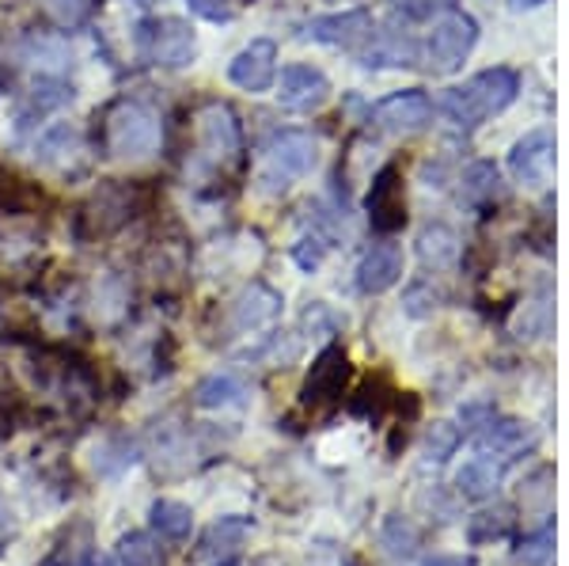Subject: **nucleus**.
Here are the masks:
<instances>
[{
	"label": "nucleus",
	"instance_id": "1",
	"mask_svg": "<svg viewBox=\"0 0 569 566\" xmlns=\"http://www.w3.org/2000/svg\"><path fill=\"white\" fill-rule=\"evenodd\" d=\"M520 91V80L512 69H486L479 77L463 80V85L448 88L445 99H440V111L452 126H460V130H475V126H482L486 118L501 115L505 107L517 99Z\"/></svg>",
	"mask_w": 569,
	"mask_h": 566
},
{
	"label": "nucleus",
	"instance_id": "2",
	"mask_svg": "<svg viewBox=\"0 0 569 566\" xmlns=\"http://www.w3.org/2000/svg\"><path fill=\"white\" fill-rule=\"evenodd\" d=\"M160 145V122L152 111H144L141 103H114L103 115V149L114 160H144Z\"/></svg>",
	"mask_w": 569,
	"mask_h": 566
},
{
	"label": "nucleus",
	"instance_id": "3",
	"mask_svg": "<svg viewBox=\"0 0 569 566\" xmlns=\"http://www.w3.org/2000/svg\"><path fill=\"white\" fill-rule=\"evenodd\" d=\"M316 163H319L316 137L300 133V130H284L262 149L259 182L270 190V195H278V190H289L297 179L311 176V171H316Z\"/></svg>",
	"mask_w": 569,
	"mask_h": 566
},
{
	"label": "nucleus",
	"instance_id": "4",
	"mask_svg": "<svg viewBox=\"0 0 569 566\" xmlns=\"http://www.w3.org/2000/svg\"><path fill=\"white\" fill-rule=\"evenodd\" d=\"M141 50L152 66L163 69H182L194 61L198 53V39L194 27L187 20H176V16H163V20H149L141 27Z\"/></svg>",
	"mask_w": 569,
	"mask_h": 566
},
{
	"label": "nucleus",
	"instance_id": "5",
	"mask_svg": "<svg viewBox=\"0 0 569 566\" xmlns=\"http://www.w3.org/2000/svg\"><path fill=\"white\" fill-rule=\"evenodd\" d=\"M479 42V23L463 12H448L445 20L433 27L426 42V61L433 72H456L467 61V53Z\"/></svg>",
	"mask_w": 569,
	"mask_h": 566
},
{
	"label": "nucleus",
	"instance_id": "6",
	"mask_svg": "<svg viewBox=\"0 0 569 566\" xmlns=\"http://www.w3.org/2000/svg\"><path fill=\"white\" fill-rule=\"evenodd\" d=\"M228 80H232L236 88L251 91V96L270 91L273 80H278V42L254 39L251 46H243L232 58V66H228Z\"/></svg>",
	"mask_w": 569,
	"mask_h": 566
},
{
	"label": "nucleus",
	"instance_id": "7",
	"mask_svg": "<svg viewBox=\"0 0 569 566\" xmlns=\"http://www.w3.org/2000/svg\"><path fill=\"white\" fill-rule=\"evenodd\" d=\"M429 118H433V103H429V96L421 88L395 91V96L380 99L372 107V122L388 133H415Z\"/></svg>",
	"mask_w": 569,
	"mask_h": 566
},
{
	"label": "nucleus",
	"instance_id": "8",
	"mask_svg": "<svg viewBox=\"0 0 569 566\" xmlns=\"http://www.w3.org/2000/svg\"><path fill=\"white\" fill-rule=\"evenodd\" d=\"M198 145L206 152V160H232L240 152V126L236 115L224 103H209L198 111Z\"/></svg>",
	"mask_w": 569,
	"mask_h": 566
},
{
	"label": "nucleus",
	"instance_id": "9",
	"mask_svg": "<svg viewBox=\"0 0 569 566\" xmlns=\"http://www.w3.org/2000/svg\"><path fill=\"white\" fill-rule=\"evenodd\" d=\"M327 96H330V85H327V77L319 69H311V66L281 69V85H278L281 107L308 115V111H319V107L327 103Z\"/></svg>",
	"mask_w": 569,
	"mask_h": 566
},
{
	"label": "nucleus",
	"instance_id": "10",
	"mask_svg": "<svg viewBox=\"0 0 569 566\" xmlns=\"http://www.w3.org/2000/svg\"><path fill=\"white\" fill-rule=\"evenodd\" d=\"M509 168L520 182H547L550 168H555V141L547 130L528 133L525 141H517V149L509 152Z\"/></svg>",
	"mask_w": 569,
	"mask_h": 566
},
{
	"label": "nucleus",
	"instance_id": "11",
	"mask_svg": "<svg viewBox=\"0 0 569 566\" xmlns=\"http://www.w3.org/2000/svg\"><path fill=\"white\" fill-rule=\"evenodd\" d=\"M369 209H372V225L380 232H395L407 221V202H402V182H399V171L395 168H383L380 176L372 182V195H369Z\"/></svg>",
	"mask_w": 569,
	"mask_h": 566
},
{
	"label": "nucleus",
	"instance_id": "12",
	"mask_svg": "<svg viewBox=\"0 0 569 566\" xmlns=\"http://www.w3.org/2000/svg\"><path fill=\"white\" fill-rule=\"evenodd\" d=\"M399 278H402L399 244H376L361 259V267H357V286H361V294H388Z\"/></svg>",
	"mask_w": 569,
	"mask_h": 566
},
{
	"label": "nucleus",
	"instance_id": "13",
	"mask_svg": "<svg viewBox=\"0 0 569 566\" xmlns=\"http://www.w3.org/2000/svg\"><path fill=\"white\" fill-rule=\"evenodd\" d=\"M346 377H350V365H346V354L338 346H330L316 358L308 373V385H305V399L308 404H323V399H335L342 391Z\"/></svg>",
	"mask_w": 569,
	"mask_h": 566
},
{
	"label": "nucleus",
	"instance_id": "14",
	"mask_svg": "<svg viewBox=\"0 0 569 566\" xmlns=\"http://www.w3.org/2000/svg\"><path fill=\"white\" fill-rule=\"evenodd\" d=\"M501 476H505V460H498V456H490V453H479V456H471V460H467L463 468H460V476H456V487H460L463 498L486 502V498L498 495Z\"/></svg>",
	"mask_w": 569,
	"mask_h": 566
},
{
	"label": "nucleus",
	"instance_id": "15",
	"mask_svg": "<svg viewBox=\"0 0 569 566\" xmlns=\"http://www.w3.org/2000/svg\"><path fill=\"white\" fill-rule=\"evenodd\" d=\"M531 430L525 423H517V418H498V423H486L482 426V437H479V453H490V456H498V460H517V453H525L531 449Z\"/></svg>",
	"mask_w": 569,
	"mask_h": 566
},
{
	"label": "nucleus",
	"instance_id": "16",
	"mask_svg": "<svg viewBox=\"0 0 569 566\" xmlns=\"http://www.w3.org/2000/svg\"><path fill=\"white\" fill-rule=\"evenodd\" d=\"M308 34L316 42L330 46H353L372 34V16L369 12H346V16H319L308 23Z\"/></svg>",
	"mask_w": 569,
	"mask_h": 566
},
{
	"label": "nucleus",
	"instance_id": "17",
	"mask_svg": "<svg viewBox=\"0 0 569 566\" xmlns=\"http://www.w3.org/2000/svg\"><path fill=\"white\" fill-rule=\"evenodd\" d=\"M278 312H281V297L273 294V289H266V286H251L240 300H236V324H240L243 331L270 324Z\"/></svg>",
	"mask_w": 569,
	"mask_h": 566
},
{
	"label": "nucleus",
	"instance_id": "18",
	"mask_svg": "<svg viewBox=\"0 0 569 566\" xmlns=\"http://www.w3.org/2000/svg\"><path fill=\"white\" fill-rule=\"evenodd\" d=\"M149 522L156 533L163 536V540H187L190 528H194V514H190V506H182V502H171V498H160L152 502L149 509Z\"/></svg>",
	"mask_w": 569,
	"mask_h": 566
},
{
	"label": "nucleus",
	"instance_id": "19",
	"mask_svg": "<svg viewBox=\"0 0 569 566\" xmlns=\"http://www.w3.org/2000/svg\"><path fill=\"white\" fill-rule=\"evenodd\" d=\"M194 404L206 407V410H217V407H236L243 404V385L228 373H217V377H206L194 391Z\"/></svg>",
	"mask_w": 569,
	"mask_h": 566
},
{
	"label": "nucleus",
	"instance_id": "20",
	"mask_svg": "<svg viewBox=\"0 0 569 566\" xmlns=\"http://www.w3.org/2000/svg\"><path fill=\"white\" fill-rule=\"evenodd\" d=\"M118 563L122 566H168L163 547L152 540L149 533H126L118 540Z\"/></svg>",
	"mask_w": 569,
	"mask_h": 566
},
{
	"label": "nucleus",
	"instance_id": "21",
	"mask_svg": "<svg viewBox=\"0 0 569 566\" xmlns=\"http://www.w3.org/2000/svg\"><path fill=\"white\" fill-rule=\"evenodd\" d=\"M247 528L251 525H247L243 517H220V522L206 533V540H201V555H220V552L232 555L236 547L243 544Z\"/></svg>",
	"mask_w": 569,
	"mask_h": 566
},
{
	"label": "nucleus",
	"instance_id": "22",
	"mask_svg": "<svg viewBox=\"0 0 569 566\" xmlns=\"http://www.w3.org/2000/svg\"><path fill=\"white\" fill-rule=\"evenodd\" d=\"M456 255H460V244H456V236L448 232V228H429V232H421V259L433 262V267H448V262H456Z\"/></svg>",
	"mask_w": 569,
	"mask_h": 566
},
{
	"label": "nucleus",
	"instance_id": "23",
	"mask_svg": "<svg viewBox=\"0 0 569 566\" xmlns=\"http://www.w3.org/2000/svg\"><path fill=\"white\" fill-rule=\"evenodd\" d=\"M383 547H388L395 559H410L418 547V528L407 517H388V525H383Z\"/></svg>",
	"mask_w": 569,
	"mask_h": 566
},
{
	"label": "nucleus",
	"instance_id": "24",
	"mask_svg": "<svg viewBox=\"0 0 569 566\" xmlns=\"http://www.w3.org/2000/svg\"><path fill=\"white\" fill-rule=\"evenodd\" d=\"M39 8L58 27H80L91 16L96 0H39Z\"/></svg>",
	"mask_w": 569,
	"mask_h": 566
},
{
	"label": "nucleus",
	"instance_id": "25",
	"mask_svg": "<svg viewBox=\"0 0 569 566\" xmlns=\"http://www.w3.org/2000/svg\"><path fill=\"white\" fill-rule=\"evenodd\" d=\"M512 525V514L509 509H486V514L471 517V525H467V536H471V544H486V540H498V536L509 533Z\"/></svg>",
	"mask_w": 569,
	"mask_h": 566
},
{
	"label": "nucleus",
	"instance_id": "26",
	"mask_svg": "<svg viewBox=\"0 0 569 566\" xmlns=\"http://www.w3.org/2000/svg\"><path fill=\"white\" fill-rule=\"evenodd\" d=\"M456 445H460V430H456V426H448V423L433 426V434H429V441H426V464H445L448 456L456 453Z\"/></svg>",
	"mask_w": 569,
	"mask_h": 566
},
{
	"label": "nucleus",
	"instance_id": "27",
	"mask_svg": "<svg viewBox=\"0 0 569 566\" xmlns=\"http://www.w3.org/2000/svg\"><path fill=\"white\" fill-rule=\"evenodd\" d=\"M550 555H555V536H550V528H543V533H536L531 540L520 544L517 559L528 563V566H547Z\"/></svg>",
	"mask_w": 569,
	"mask_h": 566
},
{
	"label": "nucleus",
	"instance_id": "28",
	"mask_svg": "<svg viewBox=\"0 0 569 566\" xmlns=\"http://www.w3.org/2000/svg\"><path fill=\"white\" fill-rule=\"evenodd\" d=\"M395 8H399L407 20H437V16L452 12L456 0H395Z\"/></svg>",
	"mask_w": 569,
	"mask_h": 566
},
{
	"label": "nucleus",
	"instance_id": "29",
	"mask_svg": "<svg viewBox=\"0 0 569 566\" xmlns=\"http://www.w3.org/2000/svg\"><path fill=\"white\" fill-rule=\"evenodd\" d=\"M467 195L471 198L498 195V168H493V163H475V168L467 171Z\"/></svg>",
	"mask_w": 569,
	"mask_h": 566
},
{
	"label": "nucleus",
	"instance_id": "30",
	"mask_svg": "<svg viewBox=\"0 0 569 566\" xmlns=\"http://www.w3.org/2000/svg\"><path fill=\"white\" fill-rule=\"evenodd\" d=\"M190 8L206 20H224L228 16V0H190Z\"/></svg>",
	"mask_w": 569,
	"mask_h": 566
},
{
	"label": "nucleus",
	"instance_id": "31",
	"mask_svg": "<svg viewBox=\"0 0 569 566\" xmlns=\"http://www.w3.org/2000/svg\"><path fill=\"white\" fill-rule=\"evenodd\" d=\"M421 566H475L471 559H460V555H433V559H426Z\"/></svg>",
	"mask_w": 569,
	"mask_h": 566
},
{
	"label": "nucleus",
	"instance_id": "32",
	"mask_svg": "<svg viewBox=\"0 0 569 566\" xmlns=\"http://www.w3.org/2000/svg\"><path fill=\"white\" fill-rule=\"evenodd\" d=\"M72 566H114L110 559H103V555H84L80 563H72Z\"/></svg>",
	"mask_w": 569,
	"mask_h": 566
},
{
	"label": "nucleus",
	"instance_id": "33",
	"mask_svg": "<svg viewBox=\"0 0 569 566\" xmlns=\"http://www.w3.org/2000/svg\"><path fill=\"white\" fill-rule=\"evenodd\" d=\"M509 4L517 8V12H525V8H539L543 0H509Z\"/></svg>",
	"mask_w": 569,
	"mask_h": 566
},
{
	"label": "nucleus",
	"instance_id": "34",
	"mask_svg": "<svg viewBox=\"0 0 569 566\" xmlns=\"http://www.w3.org/2000/svg\"><path fill=\"white\" fill-rule=\"evenodd\" d=\"M8 528H12V522H8V509H4V502H0V536H4Z\"/></svg>",
	"mask_w": 569,
	"mask_h": 566
},
{
	"label": "nucleus",
	"instance_id": "35",
	"mask_svg": "<svg viewBox=\"0 0 569 566\" xmlns=\"http://www.w3.org/2000/svg\"><path fill=\"white\" fill-rule=\"evenodd\" d=\"M217 566H240V563H236V559H220Z\"/></svg>",
	"mask_w": 569,
	"mask_h": 566
}]
</instances>
